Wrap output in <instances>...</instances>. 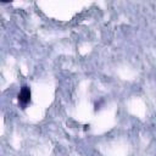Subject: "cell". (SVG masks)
I'll return each instance as SVG.
<instances>
[{
	"mask_svg": "<svg viewBox=\"0 0 156 156\" xmlns=\"http://www.w3.org/2000/svg\"><path fill=\"white\" fill-rule=\"evenodd\" d=\"M30 100V89L28 87H23L18 94V102L22 106H26Z\"/></svg>",
	"mask_w": 156,
	"mask_h": 156,
	"instance_id": "cell-1",
	"label": "cell"
}]
</instances>
